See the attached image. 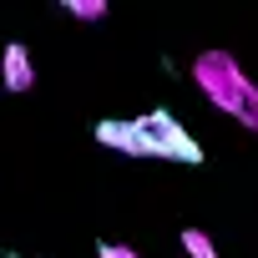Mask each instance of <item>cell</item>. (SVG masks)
I'll list each match as a JSON object with an SVG mask.
<instances>
[{
	"label": "cell",
	"mask_w": 258,
	"mask_h": 258,
	"mask_svg": "<svg viewBox=\"0 0 258 258\" xmlns=\"http://www.w3.org/2000/svg\"><path fill=\"white\" fill-rule=\"evenodd\" d=\"M96 142L111 147V152H126V157H147L137 121H96Z\"/></svg>",
	"instance_id": "277c9868"
},
{
	"label": "cell",
	"mask_w": 258,
	"mask_h": 258,
	"mask_svg": "<svg viewBox=\"0 0 258 258\" xmlns=\"http://www.w3.org/2000/svg\"><path fill=\"white\" fill-rule=\"evenodd\" d=\"M56 6L66 16H76V21H101L106 16V0H56Z\"/></svg>",
	"instance_id": "8992f818"
},
{
	"label": "cell",
	"mask_w": 258,
	"mask_h": 258,
	"mask_svg": "<svg viewBox=\"0 0 258 258\" xmlns=\"http://www.w3.org/2000/svg\"><path fill=\"white\" fill-rule=\"evenodd\" d=\"M137 121V132H142V147H147V157H167V162H203V147H198V137L187 132V126L172 116V111H142V116H132Z\"/></svg>",
	"instance_id": "7a4b0ae2"
},
{
	"label": "cell",
	"mask_w": 258,
	"mask_h": 258,
	"mask_svg": "<svg viewBox=\"0 0 258 258\" xmlns=\"http://www.w3.org/2000/svg\"><path fill=\"white\" fill-rule=\"evenodd\" d=\"M182 253H187V258H218V243H213L203 228H182Z\"/></svg>",
	"instance_id": "5b68a950"
},
{
	"label": "cell",
	"mask_w": 258,
	"mask_h": 258,
	"mask_svg": "<svg viewBox=\"0 0 258 258\" xmlns=\"http://www.w3.org/2000/svg\"><path fill=\"white\" fill-rule=\"evenodd\" d=\"M96 258H142V253L126 243H96Z\"/></svg>",
	"instance_id": "52a82bcc"
},
{
	"label": "cell",
	"mask_w": 258,
	"mask_h": 258,
	"mask_svg": "<svg viewBox=\"0 0 258 258\" xmlns=\"http://www.w3.org/2000/svg\"><path fill=\"white\" fill-rule=\"evenodd\" d=\"M192 86L203 91V101L223 116H233L238 126L258 137V81L238 66V56L228 51H203L192 61Z\"/></svg>",
	"instance_id": "6da1fadb"
},
{
	"label": "cell",
	"mask_w": 258,
	"mask_h": 258,
	"mask_svg": "<svg viewBox=\"0 0 258 258\" xmlns=\"http://www.w3.org/2000/svg\"><path fill=\"white\" fill-rule=\"evenodd\" d=\"M0 81H6V91H16V96L36 86V61H31V51L21 41H11L0 51Z\"/></svg>",
	"instance_id": "3957f363"
}]
</instances>
